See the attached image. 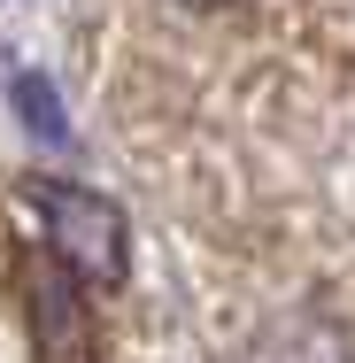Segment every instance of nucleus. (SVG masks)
<instances>
[{
    "label": "nucleus",
    "instance_id": "f257e3e1",
    "mask_svg": "<svg viewBox=\"0 0 355 363\" xmlns=\"http://www.w3.org/2000/svg\"><path fill=\"white\" fill-rule=\"evenodd\" d=\"M31 201H39V217H47L55 255L70 263L77 279H93V286H116V279H124V263H132V232H124V209H116L108 194H93V186H62V178H39Z\"/></svg>",
    "mask_w": 355,
    "mask_h": 363
},
{
    "label": "nucleus",
    "instance_id": "f03ea898",
    "mask_svg": "<svg viewBox=\"0 0 355 363\" xmlns=\"http://www.w3.org/2000/svg\"><path fill=\"white\" fill-rule=\"evenodd\" d=\"M31 309H39V333H47V363H70L85 325H77V294L62 279V263H39L31 271Z\"/></svg>",
    "mask_w": 355,
    "mask_h": 363
},
{
    "label": "nucleus",
    "instance_id": "7ed1b4c3",
    "mask_svg": "<svg viewBox=\"0 0 355 363\" xmlns=\"http://www.w3.org/2000/svg\"><path fill=\"white\" fill-rule=\"evenodd\" d=\"M263 363H355V333L332 325V317H301V325H286L271 340Z\"/></svg>",
    "mask_w": 355,
    "mask_h": 363
},
{
    "label": "nucleus",
    "instance_id": "20e7f679",
    "mask_svg": "<svg viewBox=\"0 0 355 363\" xmlns=\"http://www.w3.org/2000/svg\"><path fill=\"white\" fill-rule=\"evenodd\" d=\"M16 108H23V124H31L47 147L70 140V116H62V101H55V85H47V77H16Z\"/></svg>",
    "mask_w": 355,
    "mask_h": 363
},
{
    "label": "nucleus",
    "instance_id": "39448f33",
    "mask_svg": "<svg viewBox=\"0 0 355 363\" xmlns=\"http://www.w3.org/2000/svg\"><path fill=\"white\" fill-rule=\"evenodd\" d=\"M178 8H232V0H178Z\"/></svg>",
    "mask_w": 355,
    "mask_h": 363
}]
</instances>
